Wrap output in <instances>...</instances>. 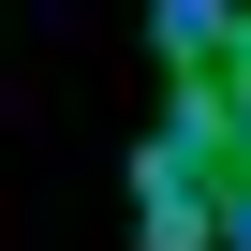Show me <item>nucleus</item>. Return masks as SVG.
<instances>
[{"instance_id":"2","label":"nucleus","mask_w":251,"mask_h":251,"mask_svg":"<svg viewBox=\"0 0 251 251\" xmlns=\"http://www.w3.org/2000/svg\"><path fill=\"white\" fill-rule=\"evenodd\" d=\"M222 251H251V163L222 177Z\"/></svg>"},{"instance_id":"1","label":"nucleus","mask_w":251,"mask_h":251,"mask_svg":"<svg viewBox=\"0 0 251 251\" xmlns=\"http://www.w3.org/2000/svg\"><path fill=\"white\" fill-rule=\"evenodd\" d=\"M148 30H163V59H177V74H207V59H236L251 0H148Z\"/></svg>"}]
</instances>
